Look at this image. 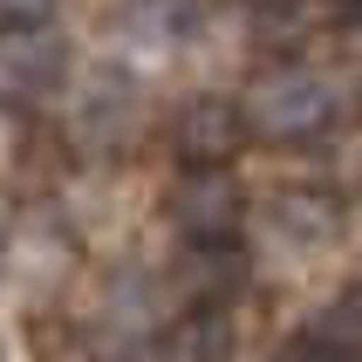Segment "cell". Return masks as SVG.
<instances>
[{
  "mask_svg": "<svg viewBox=\"0 0 362 362\" xmlns=\"http://www.w3.org/2000/svg\"><path fill=\"white\" fill-rule=\"evenodd\" d=\"M226 349H233V322L219 308H199V315L171 322L164 335H151L144 362H226Z\"/></svg>",
  "mask_w": 362,
  "mask_h": 362,
  "instance_id": "7",
  "label": "cell"
},
{
  "mask_svg": "<svg viewBox=\"0 0 362 362\" xmlns=\"http://www.w3.org/2000/svg\"><path fill=\"white\" fill-rule=\"evenodd\" d=\"M281 362H342V356H328V349L322 342H294V349H287V356Z\"/></svg>",
  "mask_w": 362,
  "mask_h": 362,
  "instance_id": "11",
  "label": "cell"
},
{
  "mask_svg": "<svg viewBox=\"0 0 362 362\" xmlns=\"http://www.w3.org/2000/svg\"><path fill=\"white\" fill-rule=\"evenodd\" d=\"M62 41L48 28H14V35H0V89L7 96H41V89H55L62 82Z\"/></svg>",
  "mask_w": 362,
  "mask_h": 362,
  "instance_id": "6",
  "label": "cell"
},
{
  "mask_svg": "<svg viewBox=\"0 0 362 362\" xmlns=\"http://www.w3.org/2000/svg\"><path fill=\"white\" fill-rule=\"evenodd\" d=\"M253 226H260V246H274L287 260H315L342 240V205L328 192H281V199L260 205Z\"/></svg>",
  "mask_w": 362,
  "mask_h": 362,
  "instance_id": "3",
  "label": "cell"
},
{
  "mask_svg": "<svg viewBox=\"0 0 362 362\" xmlns=\"http://www.w3.org/2000/svg\"><path fill=\"white\" fill-rule=\"evenodd\" d=\"M328 117H335V82L322 69H308V62L267 69L240 96V123L253 137H267V144H301L315 130H328Z\"/></svg>",
  "mask_w": 362,
  "mask_h": 362,
  "instance_id": "1",
  "label": "cell"
},
{
  "mask_svg": "<svg viewBox=\"0 0 362 362\" xmlns=\"http://www.w3.org/2000/svg\"><path fill=\"white\" fill-rule=\"evenodd\" d=\"M356 41H362V28H356Z\"/></svg>",
  "mask_w": 362,
  "mask_h": 362,
  "instance_id": "14",
  "label": "cell"
},
{
  "mask_svg": "<svg viewBox=\"0 0 362 362\" xmlns=\"http://www.w3.org/2000/svg\"><path fill=\"white\" fill-rule=\"evenodd\" d=\"M110 322L117 328H151L158 322V287L144 281V274H123V281L110 287Z\"/></svg>",
  "mask_w": 362,
  "mask_h": 362,
  "instance_id": "10",
  "label": "cell"
},
{
  "mask_svg": "<svg viewBox=\"0 0 362 362\" xmlns=\"http://www.w3.org/2000/svg\"><path fill=\"white\" fill-rule=\"evenodd\" d=\"M137 117H144V96L123 69H96L82 76L76 89V110H69V130H76L82 151H117V144L137 137Z\"/></svg>",
  "mask_w": 362,
  "mask_h": 362,
  "instance_id": "4",
  "label": "cell"
},
{
  "mask_svg": "<svg viewBox=\"0 0 362 362\" xmlns=\"http://www.w3.org/2000/svg\"><path fill=\"white\" fill-rule=\"evenodd\" d=\"M349 7H362V0H349Z\"/></svg>",
  "mask_w": 362,
  "mask_h": 362,
  "instance_id": "13",
  "label": "cell"
},
{
  "mask_svg": "<svg viewBox=\"0 0 362 362\" xmlns=\"http://www.w3.org/2000/svg\"><path fill=\"white\" fill-rule=\"evenodd\" d=\"M0 7H7V14H41L48 0H0Z\"/></svg>",
  "mask_w": 362,
  "mask_h": 362,
  "instance_id": "12",
  "label": "cell"
},
{
  "mask_svg": "<svg viewBox=\"0 0 362 362\" xmlns=\"http://www.w3.org/2000/svg\"><path fill=\"white\" fill-rule=\"evenodd\" d=\"M246 144V123H240V103L233 96H192L178 110V158L185 164H219Z\"/></svg>",
  "mask_w": 362,
  "mask_h": 362,
  "instance_id": "5",
  "label": "cell"
},
{
  "mask_svg": "<svg viewBox=\"0 0 362 362\" xmlns=\"http://www.w3.org/2000/svg\"><path fill=\"white\" fill-rule=\"evenodd\" d=\"M171 226H178L192 246H226L246 226L240 178H226L219 164H192V171L171 185Z\"/></svg>",
  "mask_w": 362,
  "mask_h": 362,
  "instance_id": "2",
  "label": "cell"
},
{
  "mask_svg": "<svg viewBox=\"0 0 362 362\" xmlns=\"http://www.w3.org/2000/svg\"><path fill=\"white\" fill-rule=\"evenodd\" d=\"M356 294H362V287H356Z\"/></svg>",
  "mask_w": 362,
  "mask_h": 362,
  "instance_id": "15",
  "label": "cell"
},
{
  "mask_svg": "<svg viewBox=\"0 0 362 362\" xmlns=\"http://www.w3.org/2000/svg\"><path fill=\"white\" fill-rule=\"evenodd\" d=\"M185 35H192V7H185V0H137V7L123 14V41H130V55H137V62L178 55Z\"/></svg>",
  "mask_w": 362,
  "mask_h": 362,
  "instance_id": "8",
  "label": "cell"
},
{
  "mask_svg": "<svg viewBox=\"0 0 362 362\" xmlns=\"http://www.w3.org/2000/svg\"><path fill=\"white\" fill-rule=\"evenodd\" d=\"M308 342H322L328 356H362V294H335L308 322Z\"/></svg>",
  "mask_w": 362,
  "mask_h": 362,
  "instance_id": "9",
  "label": "cell"
}]
</instances>
